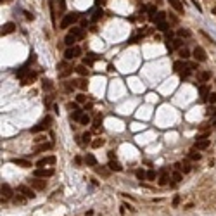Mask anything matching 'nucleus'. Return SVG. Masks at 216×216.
<instances>
[{
	"mask_svg": "<svg viewBox=\"0 0 216 216\" xmlns=\"http://www.w3.org/2000/svg\"><path fill=\"white\" fill-rule=\"evenodd\" d=\"M171 43H173V49H182L183 47V40L182 38H175Z\"/></svg>",
	"mask_w": 216,
	"mask_h": 216,
	"instance_id": "nucleus-32",
	"label": "nucleus"
},
{
	"mask_svg": "<svg viewBox=\"0 0 216 216\" xmlns=\"http://www.w3.org/2000/svg\"><path fill=\"white\" fill-rule=\"evenodd\" d=\"M209 78H211V74H209L207 71H204V73H201V80H202V81H207Z\"/></svg>",
	"mask_w": 216,
	"mask_h": 216,
	"instance_id": "nucleus-45",
	"label": "nucleus"
},
{
	"mask_svg": "<svg viewBox=\"0 0 216 216\" xmlns=\"http://www.w3.org/2000/svg\"><path fill=\"white\" fill-rule=\"evenodd\" d=\"M180 201H182V197H180V196H175V199H173V206L178 207V206H180Z\"/></svg>",
	"mask_w": 216,
	"mask_h": 216,
	"instance_id": "nucleus-47",
	"label": "nucleus"
},
{
	"mask_svg": "<svg viewBox=\"0 0 216 216\" xmlns=\"http://www.w3.org/2000/svg\"><path fill=\"white\" fill-rule=\"evenodd\" d=\"M50 147H52V142H49V144H42V145H36L35 150H36V152H43V150H49Z\"/></svg>",
	"mask_w": 216,
	"mask_h": 216,
	"instance_id": "nucleus-25",
	"label": "nucleus"
},
{
	"mask_svg": "<svg viewBox=\"0 0 216 216\" xmlns=\"http://www.w3.org/2000/svg\"><path fill=\"white\" fill-rule=\"evenodd\" d=\"M102 14H104V10L99 7V9L95 10V12H93V16H92V21H93V23H97V21L100 19V18H102Z\"/></svg>",
	"mask_w": 216,
	"mask_h": 216,
	"instance_id": "nucleus-26",
	"label": "nucleus"
},
{
	"mask_svg": "<svg viewBox=\"0 0 216 216\" xmlns=\"http://www.w3.org/2000/svg\"><path fill=\"white\" fill-rule=\"evenodd\" d=\"M74 71H76L78 74H81V76H88V69H87V66H85V64H80V66H76V68H74Z\"/></svg>",
	"mask_w": 216,
	"mask_h": 216,
	"instance_id": "nucleus-22",
	"label": "nucleus"
},
{
	"mask_svg": "<svg viewBox=\"0 0 216 216\" xmlns=\"http://www.w3.org/2000/svg\"><path fill=\"white\" fill-rule=\"evenodd\" d=\"M42 87H43V90H52L54 85H52V81H50V80H43V81H42Z\"/></svg>",
	"mask_w": 216,
	"mask_h": 216,
	"instance_id": "nucleus-35",
	"label": "nucleus"
},
{
	"mask_svg": "<svg viewBox=\"0 0 216 216\" xmlns=\"http://www.w3.org/2000/svg\"><path fill=\"white\" fill-rule=\"evenodd\" d=\"M78 21V14H64V18L59 24V30H66V28H71L74 23Z\"/></svg>",
	"mask_w": 216,
	"mask_h": 216,
	"instance_id": "nucleus-1",
	"label": "nucleus"
},
{
	"mask_svg": "<svg viewBox=\"0 0 216 216\" xmlns=\"http://www.w3.org/2000/svg\"><path fill=\"white\" fill-rule=\"evenodd\" d=\"M97 173L104 175V177H106V175H109V171H107V169H104V168H97Z\"/></svg>",
	"mask_w": 216,
	"mask_h": 216,
	"instance_id": "nucleus-49",
	"label": "nucleus"
},
{
	"mask_svg": "<svg viewBox=\"0 0 216 216\" xmlns=\"http://www.w3.org/2000/svg\"><path fill=\"white\" fill-rule=\"evenodd\" d=\"M156 30H159V31H166V30H168V23H166V21L156 23Z\"/></svg>",
	"mask_w": 216,
	"mask_h": 216,
	"instance_id": "nucleus-30",
	"label": "nucleus"
},
{
	"mask_svg": "<svg viewBox=\"0 0 216 216\" xmlns=\"http://www.w3.org/2000/svg\"><path fill=\"white\" fill-rule=\"evenodd\" d=\"M14 30H16V24H14V23H5V24L2 26V31H0V33H2V36H5V35H10Z\"/></svg>",
	"mask_w": 216,
	"mask_h": 216,
	"instance_id": "nucleus-13",
	"label": "nucleus"
},
{
	"mask_svg": "<svg viewBox=\"0 0 216 216\" xmlns=\"http://www.w3.org/2000/svg\"><path fill=\"white\" fill-rule=\"evenodd\" d=\"M209 138H204V140H196V145L194 147L197 149V150H204V149H207L209 147Z\"/></svg>",
	"mask_w": 216,
	"mask_h": 216,
	"instance_id": "nucleus-15",
	"label": "nucleus"
},
{
	"mask_svg": "<svg viewBox=\"0 0 216 216\" xmlns=\"http://www.w3.org/2000/svg\"><path fill=\"white\" fill-rule=\"evenodd\" d=\"M80 26H81V28H87V26H88V21H87V19H81Z\"/></svg>",
	"mask_w": 216,
	"mask_h": 216,
	"instance_id": "nucleus-53",
	"label": "nucleus"
},
{
	"mask_svg": "<svg viewBox=\"0 0 216 216\" xmlns=\"http://www.w3.org/2000/svg\"><path fill=\"white\" fill-rule=\"evenodd\" d=\"M192 55L196 57V61H197V62H204V61L207 59L206 50L202 49V47H196V49H194V52H192Z\"/></svg>",
	"mask_w": 216,
	"mask_h": 216,
	"instance_id": "nucleus-5",
	"label": "nucleus"
},
{
	"mask_svg": "<svg viewBox=\"0 0 216 216\" xmlns=\"http://www.w3.org/2000/svg\"><path fill=\"white\" fill-rule=\"evenodd\" d=\"M68 107H69V109H73V111H76V109H78V106L73 102V104H68Z\"/></svg>",
	"mask_w": 216,
	"mask_h": 216,
	"instance_id": "nucleus-55",
	"label": "nucleus"
},
{
	"mask_svg": "<svg viewBox=\"0 0 216 216\" xmlns=\"http://www.w3.org/2000/svg\"><path fill=\"white\" fill-rule=\"evenodd\" d=\"M164 45H166V49L169 50V52L173 50V43H169V40H166V42H164Z\"/></svg>",
	"mask_w": 216,
	"mask_h": 216,
	"instance_id": "nucleus-51",
	"label": "nucleus"
},
{
	"mask_svg": "<svg viewBox=\"0 0 216 216\" xmlns=\"http://www.w3.org/2000/svg\"><path fill=\"white\" fill-rule=\"evenodd\" d=\"M30 185L33 187V188H36V190H45L47 182H45V180H36V177H35V180H30Z\"/></svg>",
	"mask_w": 216,
	"mask_h": 216,
	"instance_id": "nucleus-9",
	"label": "nucleus"
},
{
	"mask_svg": "<svg viewBox=\"0 0 216 216\" xmlns=\"http://www.w3.org/2000/svg\"><path fill=\"white\" fill-rule=\"evenodd\" d=\"M168 2H169V5H171V7H173V9L177 10V12H180V14H183V4H182V2H180V0H168Z\"/></svg>",
	"mask_w": 216,
	"mask_h": 216,
	"instance_id": "nucleus-16",
	"label": "nucleus"
},
{
	"mask_svg": "<svg viewBox=\"0 0 216 216\" xmlns=\"http://www.w3.org/2000/svg\"><path fill=\"white\" fill-rule=\"evenodd\" d=\"M207 102H209V104H215V102H216V92L207 95Z\"/></svg>",
	"mask_w": 216,
	"mask_h": 216,
	"instance_id": "nucleus-43",
	"label": "nucleus"
},
{
	"mask_svg": "<svg viewBox=\"0 0 216 216\" xmlns=\"http://www.w3.org/2000/svg\"><path fill=\"white\" fill-rule=\"evenodd\" d=\"M97 4L100 5V4H106V0H97Z\"/></svg>",
	"mask_w": 216,
	"mask_h": 216,
	"instance_id": "nucleus-58",
	"label": "nucleus"
},
{
	"mask_svg": "<svg viewBox=\"0 0 216 216\" xmlns=\"http://www.w3.org/2000/svg\"><path fill=\"white\" fill-rule=\"evenodd\" d=\"M190 164H188V161H183L182 163V168H180V171H183V173H190Z\"/></svg>",
	"mask_w": 216,
	"mask_h": 216,
	"instance_id": "nucleus-33",
	"label": "nucleus"
},
{
	"mask_svg": "<svg viewBox=\"0 0 216 216\" xmlns=\"http://www.w3.org/2000/svg\"><path fill=\"white\" fill-rule=\"evenodd\" d=\"M178 55H180L182 59H188V57H190V50L185 49V47H182V49L178 50Z\"/></svg>",
	"mask_w": 216,
	"mask_h": 216,
	"instance_id": "nucleus-24",
	"label": "nucleus"
},
{
	"mask_svg": "<svg viewBox=\"0 0 216 216\" xmlns=\"http://www.w3.org/2000/svg\"><path fill=\"white\" fill-rule=\"evenodd\" d=\"M50 125H52V118H50V116H45V118H43V119H42V121L38 123V125H36V126L31 128V133H40V131L47 130Z\"/></svg>",
	"mask_w": 216,
	"mask_h": 216,
	"instance_id": "nucleus-2",
	"label": "nucleus"
},
{
	"mask_svg": "<svg viewBox=\"0 0 216 216\" xmlns=\"http://www.w3.org/2000/svg\"><path fill=\"white\" fill-rule=\"evenodd\" d=\"M207 92H209L207 85H201V87H199V93H201V97H202V99L207 97Z\"/></svg>",
	"mask_w": 216,
	"mask_h": 216,
	"instance_id": "nucleus-28",
	"label": "nucleus"
},
{
	"mask_svg": "<svg viewBox=\"0 0 216 216\" xmlns=\"http://www.w3.org/2000/svg\"><path fill=\"white\" fill-rule=\"evenodd\" d=\"M135 175H137V178L140 180V182L147 178V173H144V169H137V173H135Z\"/></svg>",
	"mask_w": 216,
	"mask_h": 216,
	"instance_id": "nucleus-38",
	"label": "nucleus"
},
{
	"mask_svg": "<svg viewBox=\"0 0 216 216\" xmlns=\"http://www.w3.org/2000/svg\"><path fill=\"white\" fill-rule=\"evenodd\" d=\"M107 156H109V159H116V154H114V152H109Z\"/></svg>",
	"mask_w": 216,
	"mask_h": 216,
	"instance_id": "nucleus-57",
	"label": "nucleus"
},
{
	"mask_svg": "<svg viewBox=\"0 0 216 216\" xmlns=\"http://www.w3.org/2000/svg\"><path fill=\"white\" fill-rule=\"evenodd\" d=\"M104 144H106V140H104V138H95V140L92 142V147L97 149V147H102Z\"/></svg>",
	"mask_w": 216,
	"mask_h": 216,
	"instance_id": "nucleus-29",
	"label": "nucleus"
},
{
	"mask_svg": "<svg viewBox=\"0 0 216 216\" xmlns=\"http://www.w3.org/2000/svg\"><path fill=\"white\" fill-rule=\"evenodd\" d=\"M207 116H213V118L216 116V106H213V107H209V111H207Z\"/></svg>",
	"mask_w": 216,
	"mask_h": 216,
	"instance_id": "nucleus-46",
	"label": "nucleus"
},
{
	"mask_svg": "<svg viewBox=\"0 0 216 216\" xmlns=\"http://www.w3.org/2000/svg\"><path fill=\"white\" fill-rule=\"evenodd\" d=\"M69 33H71V35H74V36H76L78 40L85 38V28H81V26H73Z\"/></svg>",
	"mask_w": 216,
	"mask_h": 216,
	"instance_id": "nucleus-11",
	"label": "nucleus"
},
{
	"mask_svg": "<svg viewBox=\"0 0 216 216\" xmlns=\"http://www.w3.org/2000/svg\"><path fill=\"white\" fill-rule=\"evenodd\" d=\"M213 14H215V16H216V7H213Z\"/></svg>",
	"mask_w": 216,
	"mask_h": 216,
	"instance_id": "nucleus-60",
	"label": "nucleus"
},
{
	"mask_svg": "<svg viewBox=\"0 0 216 216\" xmlns=\"http://www.w3.org/2000/svg\"><path fill=\"white\" fill-rule=\"evenodd\" d=\"M85 164H87V166H97L95 156H93V154H87V156H85Z\"/></svg>",
	"mask_w": 216,
	"mask_h": 216,
	"instance_id": "nucleus-17",
	"label": "nucleus"
},
{
	"mask_svg": "<svg viewBox=\"0 0 216 216\" xmlns=\"http://www.w3.org/2000/svg\"><path fill=\"white\" fill-rule=\"evenodd\" d=\"M10 0H2V4H9Z\"/></svg>",
	"mask_w": 216,
	"mask_h": 216,
	"instance_id": "nucleus-59",
	"label": "nucleus"
},
{
	"mask_svg": "<svg viewBox=\"0 0 216 216\" xmlns=\"http://www.w3.org/2000/svg\"><path fill=\"white\" fill-rule=\"evenodd\" d=\"M24 201H26V199H24V197H21V196L14 197V202H16V204H24Z\"/></svg>",
	"mask_w": 216,
	"mask_h": 216,
	"instance_id": "nucleus-44",
	"label": "nucleus"
},
{
	"mask_svg": "<svg viewBox=\"0 0 216 216\" xmlns=\"http://www.w3.org/2000/svg\"><path fill=\"white\" fill-rule=\"evenodd\" d=\"M81 138H83V144H90V140H92V133H90V131H85Z\"/></svg>",
	"mask_w": 216,
	"mask_h": 216,
	"instance_id": "nucleus-39",
	"label": "nucleus"
},
{
	"mask_svg": "<svg viewBox=\"0 0 216 216\" xmlns=\"http://www.w3.org/2000/svg\"><path fill=\"white\" fill-rule=\"evenodd\" d=\"M59 7H61V12L66 9V2H64V0H59Z\"/></svg>",
	"mask_w": 216,
	"mask_h": 216,
	"instance_id": "nucleus-52",
	"label": "nucleus"
},
{
	"mask_svg": "<svg viewBox=\"0 0 216 216\" xmlns=\"http://www.w3.org/2000/svg\"><path fill=\"white\" fill-rule=\"evenodd\" d=\"M80 54H81V49L78 45H73V47H68L66 52H64V59L66 61H71V59H76Z\"/></svg>",
	"mask_w": 216,
	"mask_h": 216,
	"instance_id": "nucleus-3",
	"label": "nucleus"
},
{
	"mask_svg": "<svg viewBox=\"0 0 216 216\" xmlns=\"http://www.w3.org/2000/svg\"><path fill=\"white\" fill-rule=\"evenodd\" d=\"M80 118H81V111H80V109H76V111L71 114V119H80Z\"/></svg>",
	"mask_w": 216,
	"mask_h": 216,
	"instance_id": "nucleus-42",
	"label": "nucleus"
},
{
	"mask_svg": "<svg viewBox=\"0 0 216 216\" xmlns=\"http://www.w3.org/2000/svg\"><path fill=\"white\" fill-rule=\"evenodd\" d=\"M35 78H36V73H31V71H30L26 76H23V78H21V85H31V83L35 81Z\"/></svg>",
	"mask_w": 216,
	"mask_h": 216,
	"instance_id": "nucleus-14",
	"label": "nucleus"
},
{
	"mask_svg": "<svg viewBox=\"0 0 216 216\" xmlns=\"http://www.w3.org/2000/svg\"><path fill=\"white\" fill-rule=\"evenodd\" d=\"M187 68L188 69H199L197 68V62H187Z\"/></svg>",
	"mask_w": 216,
	"mask_h": 216,
	"instance_id": "nucleus-48",
	"label": "nucleus"
},
{
	"mask_svg": "<svg viewBox=\"0 0 216 216\" xmlns=\"http://www.w3.org/2000/svg\"><path fill=\"white\" fill-rule=\"evenodd\" d=\"M168 182H169L168 169H166V168H163V169H161V177H159V180H157V183H159L161 187H164V185H168Z\"/></svg>",
	"mask_w": 216,
	"mask_h": 216,
	"instance_id": "nucleus-10",
	"label": "nucleus"
},
{
	"mask_svg": "<svg viewBox=\"0 0 216 216\" xmlns=\"http://www.w3.org/2000/svg\"><path fill=\"white\" fill-rule=\"evenodd\" d=\"M76 36H74V35H71V33H69V35H66V38H64V43H66V45H68V47H73V45H74V43H76Z\"/></svg>",
	"mask_w": 216,
	"mask_h": 216,
	"instance_id": "nucleus-20",
	"label": "nucleus"
},
{
	"mask_svg": "<svg viewBox=\"0 0 216 216\" xmlns=\"http://www.w3.org/2000/svg\"><path fill=\"white\" fill-rule=\"evenodd\" d=\"M100 59V55H97V54H93V52H90V54H87V57L83 59V64L85 66H92L95 61H99Z\"/></svg>",
	"mask_w": 216,
	"mask_h": 216,
	"instance_id": "nucleus-12",
	"label": "nucleus"
},
{
	"mask_svg": "<svg viewBox=\"0 0 216 216\" xmlns=\"http://www.w3.org/2000/svg\"><path fill=\"white\" fill-rule=\"evenodd\" d=\"M12 163L18 164V166H21V168H31V163L28 159H12Z\"/></svg>",
	"mask_w": 216,
	"mask_h": 216,
	"instance_id": "nucleus-18",
	"label": "nucleus"
},
{
	"mask_svg": "<svg viewBox=\"0 0 216 216\" xmlns=\"http://www.w3.org/2000/svg\"><path fill=\"white\" fill-rule=\"evenodd\" d=\"M188 159H192V161H201V154L199 152H188Z\"/></svg>",
	"mask_w": 216,
	"mask_h": 216,
	"instance_id": "nucleus-36",
	"label": "nucleus"
},
{
	"mask_svg": "<svg viewBox=\"0 0 216 216\" xmlns=\"http://www.w3.org/2000/svg\"><path fill=\"white\" fill-rule=\"evenodd\" d=\"M55 161H57V159H55V156H47V157H42V159H40L38 163H36V166H38V168H45L47 164H55Z\"/></svg>",
	"mask_w": 216,
	"mask_h": 216,
	"instance_id": "nucleus-7",
	"label": "nucleus"
},
{
	"mask_svg": "<svg viewBox=\"0 0 216 216\" xmlns=\"http://www.w3.org/2000/svg\"><path fill=\"white\" fill-rule=\"evenodd\" d=\"M12 197V188H10L9 183H2V202L5 199H10Z\"/></svg>",
	"mask_w": 216,
	"mask_h": 216,
	"instance_id": "nucleus-8",
	"label": "nucleus"
},
{
	"mask_svg": "<svg viewBox=\"0 0 216 216\" xmlns=\"http://www.w3.org/2000/svg\"><path fill=\"white\" fill-rule=\"evenodd\" d=\"M33 175L36 178H49V177L54 175V169H52V168H47V169H45V168H36Z\"/></svg>",
	"mask_w": 216,
	"mask_h": 216,
	"instance_id": "nucleus-4",
	"label": "nucleus"
},
{
	"mask_svg": "<svg viewBox=\"0 0 216 216\" xmlns=\"http://www.w3.org/2000/svg\"><path fill=\"white\" fill-rule=\"evenodd\" d=\"M192 4H194V5L197 7V10H199V12H202V7H201V5L197 4V0H192Z\"/></svg>",
	"mask_w": 216,
	"mask_h": 216,
	"instance_id": "nucleus-54",
	"label": "nucleus"
},
{
	"mask_svg": "<svg viewBox=\"0 0 216 216\" xmlns=\"http://www.w3.org/2000/svg\"><path fill=\"white\" fill-rule=\"evenodd\" d=\"M74 83H76V87H78L80 90H87V87H88L87 80H80V81H74Z\"/></svg>",
	"mask_w": 216,
	"mask_h": 216,
	"instance_id": "nucleus-31",
	"label": "nucleus"
},
{
	"mask_svg": "<svg viewBox=\"0 0 216 216\" xmlns=\"http://www.w3.org/2000/svg\"><path fill=\"white\" fill-rule=\"evenodd\" d=\"M177 35H178V38H190V36H192V31L185 30V28H180Z\"/></svg>",
	"mask_w": 216,
	"mask_h": 216,
	"instance_id": "nucleus-19",
	"label": "nucleus"
},
{
	"mask_svg": "<svg viewBox=\"0 0 216 216\" xmlns=\"http://www.w3.org/2000/svg\"><path fill=\"white\" fill-rule=\"evenodd\" d=\"M161 21H166V12H157L154 23H161Z\"/></svg>",
	"mask_w": 216,
	"mask_h": 216,
	"instance_id": "nucleus-34",
	"label": "nucleus"
},
{
	"mask_svg": "<svg viewBox=\"0 0 216 216\" xmlns=\"http://www.w3.org/2000/svg\"><path fill=\"white\" fill-rule=\"evenodd\" d=\"M147 180H156V171L154 169H149L147 171Z\"/></svg>",
	"mask_w": 216,
	"mask_h": 216,
	"instance_id": "nucleus-41",
	"label": "nucleus"
},
{
	"mask_svg": "<svg viewBox=\"0 0 216 216\" xmlns=\"http://www.w3.org/2000/svg\"><path fill=\"white\" fill-rule=\"evenodd\" d=\"M171 178H173L175 182H182V180H183V175H182V171H175V173L171 175Z\"/></svg>",
	"mask_w": 216,
	"mask_h": 216,
	"instance_id": "nucleus-37",
	"label": "nucleus"
},
{
	"mask_svg": "<svg viewBox=\"0 0 216 216\" xmlns=\"http://www.w3.org/2000/svg\"><path fill=\"white\" fill-rule=\"evenodd\" d=\"M74 163H76V164H81V157L76 156V157H74Z\"/></svg>",
	"mask_w": 216,
	"mask_h": 216,
	"instance_id": "nucleus-56",
	"label": "nucleus"
},
{
	"mask_svg": "<svg viewBox=\"0 0 216 216\" xmlns=\"http://www.w3.org/2000/svg\"><path fill=\"white\" fill-rule=\"evenodd\" d=\"M18 192H19V194H23L26 199H35V196H36V194L33 192V188H30V187H26V185L18 187Z\"/></svg>",
	"mask_w": 216,
	"mask_h": 216,
	"instance_id": "nucleus-6",
	"label": "nucleus"
},
{
	"mask_svg": "<svg viewBox=\"0 0 216 216\" xmlns=\"http://www.w3.org/2000/svg\"><path fill=\"white\" fill-rule=\"evenodd\" d=\"M49 7H50V16H52V23H54V26H55V7H54V0H50V2H49Z\"/></svg>",
	"mask_w": 216,
	"mask_h": 216,
	"instance_id": "nucleus-27",
	"label": "nucleus"
},
{
	"mask_svg": "<svg viewBox=\"0 0 216 216\" xmlns=\"http://www.w3.org/2000/svg\"><path fill=\"white\" fill-rule=\"evenodd\" d=\"M109 169H112V171H121V169H123V166L119 164L116 159H114V161L111 159V161H109Z\"/></svg>",
	"mask_w": 216,
	"mask_h": 216,
	"instance_id": "nucleus-23",
	"label": "nucleus"
},
{
	"mask_svg": "<svg viewBox=\"0 0 216 216\" xmlns=\"http://www.w3.org/2000/svg\"><path fill=\"white\" fill-rule=\"evenodd\" d=\"M76 100H78V102H85V100H87V97H85L83 93H80V95H76Z\"/></svg>",
	"mask_w": 216,
	"mask_h": 216,
	"instance_id": "nucleus-50",
	"label": "nucleus"
},
{
	"mask_svg": "<svg viewBox=\"0 0 216 216\" xmlns=\"http://www.w3.org/2000/svg\"><path fill=\"white\" fill-rule=\"evenodd\" d=\"M185 68H187V64L183 62V59H182V61H177V62L173 64V69H175L177 73H182V71H183Z\"/></svg>",
	"mask_w": 216,
	"mask_h": 216,
	"instance_id": "nucleus-21",
	"label": "nucleus"
},
{
	"mask_svg": "<svg viewBox=\"0 0 216 216\" xmlns=\"http://www.w3.org/2000/svg\"><path fill=\"white\" fill-rule=\"evenodd\" d=\"M80 123H81V125H88V123H90V118L87 116V114H81V118H80Z\"/></svg>",
	"mask_w": 216,
	"mask_h": 216,
	"instance_id": "nucleus-40",
	"label": "nucleus"
}]
</instances>
